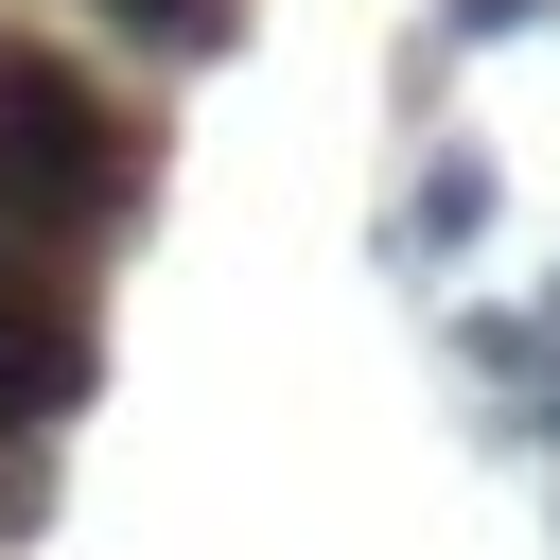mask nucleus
<instances>
[{"mask_svg": "<svg viewBox=\"0 0 560 560\" xmlns=\"http://www.w3.org/2000/svg\"><path fill=\"white\" fill-rule=\"evenodd\" d=\"M122 105L70 70V52H35V35H0V245L18 228H88V210H122Z\"/></svg>", "mask_w": 560, "mask_h": 560, "instance_id": "nucleus-1", "label": "nucleus"}, {"mask_svg": "<svg viewBox=\"0 0 560 560\" xmlns=\"http://www.w3.org/2000/svg\"><path fill=\"white\" fill-rule=\"evenodd\" d=\"M52 402H70V315H52V280L0 245V455H18Z\"/></svg>", "mask_w": 560, "mask_h": 560, "instance_id": "nucleus-2", "label": "nucleus"}, {"mask_svg": "<svg viewBox=\"0 0 560 560\" xmlns=\"http://www.w3.org/2000/svg\"><path fill=\"white\" fill-rule=\"evenodd\" d=\"M105 18H122L140 52H192V35H210V0H105Z\"/></svg>", "mask_w": 560, "mask_h": 560, "instance_id": "nucleus-3", "label": "nucleus"}]
</instances>
